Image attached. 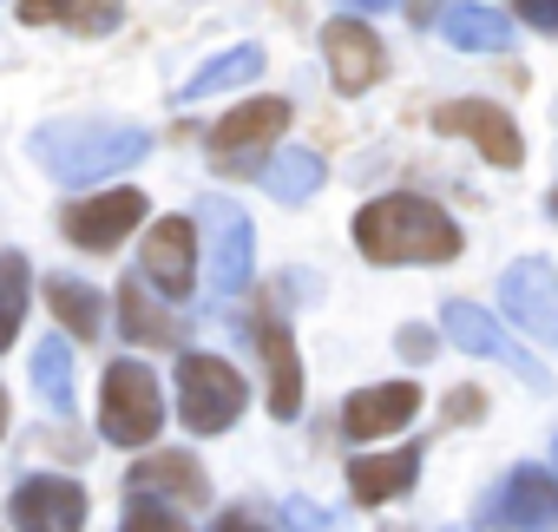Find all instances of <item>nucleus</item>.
Returning <instances> with one entry per match:
<instances>
[{"label": "nucleus", "mask_w": 558, "mask_h": 532, "mask_svg": "<svg viewBox=\"0 0 558 532\" xmlns=\"http://www.w3.org/2000/svg\"><path fill=\"white\" fill-rule=\"evenodd\" d=\"M256 73H263V47H230V53H217L210 66H197V73L184 80V93H178V99H210V93L250 86Z\"/></svg>", "instance_id": "23"}, {"label": "nucleus", "mask_w": 558, "mask_h": 532, "mask_svg": "<svg viewBox=\"0 0 558 532\" xmlns=\"http://www.w3.org/2000/svg\"><path fill=\"white\" fill-rule=\"evenodd\" d=\"M217 532H263V525H256L250 512H223V519H217Z\"/></svg>", "instance_id": "31"}, {"label": "nucleus", "mask_w": 558, "mask_h": 532, "mask_svg": "<svg viewBox=\"0 0 558 532\" xmlns=\"http://www.w3.org/2000/svg\"><path fill=\"white\" fill-rule=\"evenodd\" d=\"M119 532H191L184 512L171 499H151V493H125V525Z\"/></svg>", "instance_id": "26"}, {"label": "nucleus", "mask_w": 558, "mask_h": 532, "mask_svg": "<svg viewBox=\"0 0 558 532\" xmlns=\"http://www.w3.org/2000/svg\"><path fill=\"white\" fill-rule=\"evenodd\" d=\"M125 493H151V499H171V506H204V499H210V480H204L197 460H184V454H158V460L132 467Z\"/></svg>", "instance_id": "19"}, {"label": "nucleus", "mask_w": 558, "mask_h": 532, "mask_svg": "<svg viewBox=\"0 0 558 532\" xmlns=\"http://www.w3.org/2000/svg\"><path fill=\"white\" fill-rule=\"evenodd\" d=\"M125 21V0H66V27L80 34H112Z\"/></svg>", "instance_id": "27"}, {"label": "nucleus", "mask_w": 558, "mask_h": 532, "mask_svg": "<svg viewBox=\"0 0 558 532\" xmlns=\"http://www.w3.org/2000/svg\"><path fill=\"white\" fill-rule=\"evenodd\" d=\"M440 329H447V342H453V349H466V355H486V362L512 368L525 388H538V395L551 388V375L532 362V349H519V342L486 316V310H473V303H447V310H440Z\"/></svg>", "instance_id": "7"}, {"label": "nucleus", "mask_w": 558, "mask_h": 532, "mask_svg": "<svg viewBox=\"0 0 558 532\" xmlns=\"http://www.w3.org/2000/svg\"><path fill=\"white\" fill-rule=\"evenodd\" d=\"M34 388H40V401L47 408H73V355H66V342L60 336H47L40 349H34Z\"/></svg>", "instance_id": "25"}, {"label": "nucleus", "mask_w": 558, "mask_h": 532, "mask_svg": "<svg viewBox=\"0 0 558 532\" xmlns=\"http://www.w3.org/2000/svg\"><path fill=\"white\" fill-rule=\"evenodd\" d=\"M551 473H558V434H551Z\"/></svg>", "instance_id": "34"}, {"label": "nucleus", "mask_w": 558, "mask_h": 532, "mask_svg": "<svg viewBox=\"0 0 558 532\" xmlns=\"http://www.w3.org/2000/svg\"><path fill=\"white\" fill-rule=\"evenodd\" d=\"M138 270L151 277L158 297H191V283H197V217H158L145 230Z\"/></svg>", "instance_id": "10"}, {"label": "nucleus", "mask_w": 558, "mask_h": 532, "mask_svg": "<svg viewBox=\"0 0 558 532\" xmlns=\"http://www.w3.org/2000/svg\"><path fill=\"white\" fill-rule=\"evenodd\" d=\"M47 303H53V316H60L80 342H93V336L106 329V297H99L93 283H80V277H53V283H47Z\"/></svg>", "instance_id": "22"}, {"label": "nucleus", "mask_w": 558, "mask_h": 532, "mask_svg": "<svg viewBox=\"0 0 558 532\" xmlns=\"http://www.w3.org/2000/svg\"><path fill=\"white\" fill-rule=\"evenodd\" d=\"M243 401H250V388L223 355H184L178 362V408H184L191 434H223L243 414Z\"/></svg>", "instance_id": "4"}, {"label": "nucleus", "mask_w": 558, "mask_h": 532, "mask_svg": "<svg viewBox=\"0 0 558 532\" xmlns=\"http://www.w3.org/2000/svg\"><path fill=\"white\" fill-rule=\"evenodd\" d=\"M99 427L112 447H151L158 427H165V401H158V382L145 362H112L106 368V395H99Z\"/></svg>", "instance_id": "3"}, {"label": "nucleus", "mask_w": 558, "mask_h": 532, "mask_svg": "<svg viewBox=\"0 0 558 532\" xmlns=\"http://www.w3.org/2000/svg\"><path fill=\"white\" fill-rule=\"evenodd\" d=\"M290 132V99H250L210 125V165L217 171H263L276 138Z\"/></svg>", "instance_id": "5"}, {"label": "nucleus", "mask_w": 558, "mask_h": 532, "mask_svg": "<svg viewBox=\"0 0 558 532\" xmlns=\"http://www.w3.org/2000/svg\"><path fill=\"white\" fill-rule=\"evenodd\" d=\"M545 210H551V217H558V191H551V197H545Z\"/></svg>", "instance_id": "35"}, {"label": "nucleus", "mask_w": 558, "mask_h": 532, "mask_svg": "<svg viewBox=\"0 0 558 532\" xmlns=\"http://www.w3.org/2000/svg\"><path fill=\"white\" fill-rule=\"evenodd\" d=\"M355 243L368 263H453L460 256V223L427 204V197H375L362 217H355Z\"/></svg>", "instance_id": "2"}, {"label": "nucleus", "mask_w": 558, "mask_h": 532, "mask_svg": "<svg viewBox=\"0 0 558 532\" xmlns=\"http://www.w3.org/2000/svg\"><path fill=\"white\" fill-rule=\"evenodd\" d=\"M519 21L538 34H558V0H519Z\"/></svg>", "instance_id": "28"}, {"label": "nucleus", "mask_w": 558, "mask_h": 532, "mask_svg": "<svg viewBox=\"0 0 558 532\" xmlns=\"http://www.w3.org/2000/svg\"><path fill=\"white\" fill-rule=\"evenodd\" d=\"M263 191L269 197H283V204H303V197H316L323 191V158L316 152H269V165H263Z\"/></svg>", "instance_id": "21"}, {"label": "nucleus", "mask_w": 558, "mask_h": 532, "mask_svg": "<svg viewBox=\"0 0 558 532\" xmlns=\"http://www.w3.org/2000/svg\"><path fill=\"white\" fill-rule=\"evenodd\" d=\"M414 473H421V447L362 454V460H349V493H355L362 506H388V499H401V493L414 486Z\"/></svg>", "instance_id": "18"}, {"label": "nucleus", "mask_w": 558, "mask_h": 532, "mask_svg": "<svg viewBox=\"0 0 558 532\" xmlns=\"http://www.w3.org/2000/svg\"><path fill=\"white\" fill-rule=\"evenodd\" d=\"M256 349H263V362H269V414H276V421H296V408H303V362H296L290 329L276 323V316H263V323H256Z\"/></svg>", "instance_id": "17"}, {"label": "nucleus", "mask_w": 558, "mask_h": 532, "mask_svg": "<svg viewBox=\"0 0 558 532\" xmlns=\"http://www.w3.org/2000/svg\"><path fill=\"white\" fill-rule=\"evenodd\" d=\"M434 132H447V138H473V145L486 152V165H499V171H519V165H525V138H519V125H512L499 106H486V99L434 106Z\"/></svg>", "instance_id": "9"}, {"label": "nucleus", "mask_w": 558, "mask_h": 532, "mask_svg": "<svg viewBox=\"0 0 558 532\" xmlns=\"http://www.w3.org/2000/svg\"><path fill=\"white\" fill-rule=\"evenodd\" d=\"M414 408H421V388H414V382L355 388V395L342 401V434H349V440H375V434H395V427H408V421H414Z\"/></svg>", "instance_id": "15"}, {"label": "nucleus", "mask_w": 558, "mask_h": 532, "mask_svg": "<svg viewBox=\"0 0 558 532\" xmlns=\"http://www.w3.org/2000/svg\"><path fill=\"white\" fill-rule=\"evenodd\" d=\"M145 197L138 191H99V197H80L66 217H60V230L80 243V250H119L138 223H145Z\"/></svg>", "instance_id": "11"}, {"label": "nucleus", "mask_w": 558, "mask_h": 532, "mask_svg": "<svg viewBox=\"0 0 558 532\" xmlns=\"http://www.w3.org/2000/svg\"><path fill=\"white\" fill-rule=\"evenodd\" d=\"M119 329H125V342H138V349H178V342H184V323L151 297V277H145V270L125 277V290H119Z\"/></svg>", "instance_id": "16"}, {"label": "nucleus", "mask_w": 558, "mask_h": 532, "mask_svg": "<svg viewBox=\"0 0 558 532\" xmlns=\"http://www.w3.org/2000/svg\"><path fill=\"white\" fill-rule=\"evenodd\" d=\"M323 60H329V80H336V93H368L381 73H388V53H381V40L362 27V21H329L323 27Z\"/></svg>", "instance_id": "12"}, {"label": "nucleus", "mask_w": 558, "mask_h": 532, "mask_svg": "<svg viewBox=\"0 0 558 532\" xmlns=\"http://www.w3.org/2000/svg\"><path fill=\"white\" fill-rule=\"evenodd\" d=\"M349 8H362V14H381V8H395V0H349Z\"/></svg>", "instance_id": "32"}, {"label": "nucleus", "mask_w": 558, "mask_h": 532, "mask_svg": "<svg viewBox=\"0 0 558 532\" xmlns=\"http://www.w3.org/2000/svg\"><path fill=\"white\" fill-rule=\"evenodd\" d=\"M27 297H34V270L21 250H0V355L14 349L21 336V316H27Z\"/></svg>", "instance_id": "24"}, {"label": "nucleus", "mask_w": 558, "mask_h": 532, "mask_svg": "<svg viewBox=\"0 0 558 532\" xmlns=\"http://www.w3.org/2000/svg\"><path fill=\"white\" fill-rule=\"evenodd\" d=\"M27 152H34L40 171L60 178V184H99V178L138 165V158L151 152V132L132 125V119H99V112H86V119H53V125H40V132L27 138Z\"/></svg>", "instance_id": "1"}, {"label": "nucleus", "mask_w": 558, "mask_h": 532, "mask_svg": "<svg viewBox=\"0 0 558 532\" xmlns=\"http://www.w3.org/2000/svg\"><path fill=\"white\" fill-rule=\"evenodd\" d=\"M8 519H14V532H80L86 525V486L66 473H34L14 486Z\"/></svg>", "instance_id": "8"}, {"label": "nucleus", "mask_w": 558, "mask_h": 532, "mask_svg": "<svg viewBox=\"0 0 558 532\" xmlns=\"http://www.w3.org/2000/svg\"><path fill=\"white\" fill-rule=\"evenodd\" d=\"M21 21L27 27H53V21H66V0H21Z\"/></svg>", "instance_id": "29"}, {"label": "nucleus", "mask_w": 558, "mask_h": 532, "mask_svg": "<svg viewBox=\"0 0 558 532\" xmlns=\"http://www.w3.org/2000/svg\"><path fill=\"white\" fill-rule=\"evenodd\" d=\"M197 237H204L210 297H236L250 283V217L230 197H197Z\"/></svg>", "instance_id": "6"}, {"label": "nucleus", "mask_w": 558, "mask_h": 532, "mask_svg": "<svg viewBox=\"0 0 558 532\" xmlns=\"http://www.w3.org/2000/svg\"><path fill=\"white\" fill-rule=\"evenodd\" d=\"M493 519L506 532H551L558 525V473L545 467H512L499 499H493Z\"/></svg>", "instance_id": "14"}, {"label": "nucleus", "mask_w": 558, "mask_h": 532, "mask_svg": "<svg viewBox=\"0 0 558 532\" xmlns=\"http://www.w3.org/2000/svg\"><path fill=\"white\" fill-rule=\"evenodd\" d=\"M0 434H8V395H0Z\"/></svg>", "instance_id": "33"}, {"label": "nucleus", "mask_w": 558, "mask_h": 532, "mask_svg": "<svg viewBox=\"0 0 558 532\" xmlns=\"http://www.w3.org/2000/svg\"><path fill=\"white\" fill-rule=\"evenodd\" d=\"M499 303H506V316H519V329H532L538 342L558 349V277H551V263H512L499 277Z\"/></svg>", "instance_id": "13"}, {"label": "nucleus", "mask_w": 558, "mask_h": 532, "mask_svg": "<svg viewBox=\"0 0 558 532\" xmlns=\"http://www.w3.org/2000/svg\"><path fill=\"white\" fill-rule=\"evenodd\" d=\"M440 34L460 47V53H506L512 47V21L480 8V0H453V8L440 14Z\"/></svg>", "instance_id": "20"}, {"label": "nucleus", "mask_w": 558, "mask_h": 532, "mask_svg": "<svg viewBox=\"0 0 558 532\" xmlns=\"http://www.w3.org/2000/svg\"><path fill=\"white\" fill-rule=\"evenodd\" d=\"M283 519H290L296 532H323V512H316L310 499H290V506H283Z\"/></svg>", "instance_id": "30"}]
</instances>
